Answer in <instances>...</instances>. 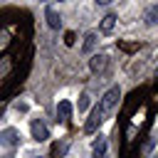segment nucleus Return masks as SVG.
Instances as JSON below:
<instances>
[{
  "instance_id": "obj_3",
  "label": "nucleus",
  "mask_w": 158,
  "mask_h": 158,
  "mask_svg": "<svg viewBox=\"0 0 158 158\" xmlns=\"http://www.w3.org/2000/svg\"><path fill=\"white\" fill-rule=\"evenodd\" d=\"M101 121H104V111L96 106V109L89 114V118H86V123H84V131H86V133H94V131L101 126Z\"/></svg>"
},
{
  "instance_id": "obj_8",
  "label": "nucleus",
  "mask_w": 158,
  "mask_h": 158,
  "mask_svg": "<svg viewBox=\"0 0 158 158\" xmlns=\"http://www.w3.org/2000/svg\"><path fill=\"white\" fill-rule=\"evenodd\" d=\"M143 20H146V25H158V2H153L151 7H146V12H143Z\"/></svg>"
},
{
  "instance_id": "obj_1",
  "label": "nucleus",
  "mask_w": 158,
  "mask_h": 158,
  "mask_svg": "<svg viewBox=\"0 0 158 158\" xmlns=\"http://www.w3.org/2000/svg\"><path fill=\"white\" fill-rule=\"evenodd\" d=\"M118 99H121V89H118V86H111V89H109V91L101 96V104H99V109H101L104 114H109V111H111V109L118 104Z\"/></svg>"
},
{
  "instance_id": "obj_13",
  "label": "nucleus",
  "mask_w": 158,
  "mask_h": 158,
  "mask_svg": "<svg viewBox=\"0 0 158 158\" xmlns=\"http://www.w3.org/2000/svg\"><path fill=\"white\" fill-rule=\"evenodd\" d=\"M67 44H74V32H67V40H64Z\"/></svg>"
},
{
  "instance_id": "obj_15",
  "label": "nucleus",
  "mask_w": 158,
  "mask_h": 158,
  "mask_svg": "<svg viewBox=\"0 0 158 158\" xmlns=\"http://www.w3.org/2000/svg\"><path fill=\"white\" fill-rule=\"evenodd\" d=\"M156 77H158V69H156Z\"/></svg>"
},
{
  "instance_id": "obj_9",
  "label": "nucleus",
  "mask_w": 158,
  "mask_h": 158,
  "mask_svg": "<svg viewBox=\"0 0 158 158\" xmlns=\"http://www.w3.org/2000/svg\"><path fill=\"white\" fill-rule=\"evenodd\" d=\"M0 138H2V141H5L7 146H15V143L20 141V133H17L15 128H5V131L0 133Z\"/></svg>"
},
{
  "instance_id": "obj_10",
  "label": "nucleus",
  "mask_w": 158,
  "mask_h": 158,
  "mask_svg": "<svg viewBox=\"0 0 158 158\" xmlns=\"http://www.w3.org/2000/svg\"><path fill=\"white\" fill-rule=\"evenodd\" d=\"M94 44H96V32H86L81 49H84V52H91V49H94Z\"/></svg>"
},
{
  "instance_id": "obj_2",
  "label": "nucleus",
  "mask_w": 158,
  "mask_h": 158,
  "mask_svg": "<svg viewBox=\"0 0 158 158\" xmlns=\"http://www.w3.org/2000/svg\"><path fill=\"white\" fill-rule=\"evenodd\" d=\"M30 131H32V138H35V141H47V138H49V128L44 126L42 118H32Z\"/></svg>"
},
{
  "instance_id": "obj_12",
  "label": "nucleus",
  "mask_w": 158,
  "mask_h": 158,
  "mask_svg": "<svg viewBox=\"0 0 158 158\" xmlns=\"http://www.w3.org/2000/svg\"><path fill=\"white\" fill-rule=\"evenodd\" d=\"M89 104H91L89 94H81V96H79V101H77V111H79V114H84V111L89 109Z\"/></svg>"
},
{
  "instance_id": "obj_6",
  "label": "nucleus",
  "mask_w": 158,
  "mask_h": 158,
  "mask_svg": "<svg viewBox=\"0 0 158 158\" xmlns=\"http://www.w3.org/2000/svg\"><path fill=\"white\" fill-rule=\"evenodd\" d=\"M69 116H72V104H69L67 99H62V101L57 104V118H59V121H69Z\"/></svg>"
},
{
  "instance_id": "obj_4",
  "label": "nucleus",
  "mask_w": 158,
  "mask_h": 158,
  "mask_svg": "<svg viewBox=\"0 0 158 158\" xmlns=\"http://www.w3.org/2000/svg\"><path fill=\"white\" fill-rule=\"evenodd\" d=\"M106 67H109V57H106V54H91V59H89V69H91L94 74L106 72Z\"/></svg>"
},
{
  "instance_id": "obj_11",
  "label": "nucleus",
  "mask_w": 158,
  "mask_h": 158,
  "mask_svg": "<svg viewBox=\"0 0 158 158\" xmlns=\"http://www.w3.org/2000/svg\"><path fill=\"white\" fill-rule=\"evenodd\" d=\"M114 25H116V15H106V17L101 20V32H111Z\"/></svg>"
},
{
  "instance_id": "obj_5",
  "label": "nucleus",
  "mask_w": 158,
  "mask_h": 158,
  "mask_svg": "<svg viewBox=\"0 0 158 158\" xmlns=\"http://www.w3.org/2000/svg\"><path fill=\"white\" fill-rule=\"evenodd\" d=\"M44 17H47V25H49L52 30H59V25H62V17H59V12H57L54 7H47V10H44Z\"/></svg>"
},
{
  "instance_id": "obj_7",
  "label": "nucleus",
  "mask_w": 158,
  "mask_h": 158,
  "mask_svg": "<svg viewBox=\"0 0 158 158\" xmlns=\"http://www.w3.org/2000/svg\"><path fill=\"white\" fill-rule=\"evenodd\" d=\"M91 158H106V138H104V136H99V138L94 141Z\"/></svg>"
},
{
  "instance_id": "obj_14",
  "label": "nucleus",
  "mask_w": 158,
  "mask_h": 158,
  "mask_svg": "<svg viewBox=\"0 0 158 158\" xmlns=\"http://www.w3.org/2000/svg\"><path fill=\"white\" fill-rule=\"evenodd\" d=\"M109 2H114V0H96V5H109Z\"/></svg>"
}]
</instances>
